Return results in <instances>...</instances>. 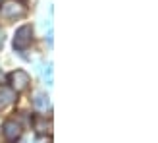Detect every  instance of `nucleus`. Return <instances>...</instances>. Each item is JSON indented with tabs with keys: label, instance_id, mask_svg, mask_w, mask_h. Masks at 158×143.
<instances>
[{
	"label": "nucleus",
	"instance_id": "nucleus-5",
	"mask_svg": "<svg viewBox=\"0 0 158 143\" xmlns=\"http://www.w3.org/2000/svg\"><path fill=\"white\" fill-rule=\"evenodd\" d=\"M14 101H15V91L10 89V87H2L0 89V110L6 108L8 105H12Z\"/></svg>",
	"mask_w": 158,
	"mask_h": 143
},
{
	"label": "nucleus",
	"instance_id": "nucleus-2",
	"mask_svg": "<svg viewBox=\"0 0 158 143\" xmlns=\"http://www.w3.org/2000/svg\"><path fill=\"white\" fill-rule=\"evenodd\" d=\"M10 83H12V89L18 93V91H25L29 83H31V77L27 72H23V70H15L10 74Z\"/></svg>",
	"mask_w": 158,
	"mask_h": 143
},
{
	"label": "nucleus",
	"instance_id": "nucleus-3",
	"mask_svg": "<svg viewBox=\"0 0 158 143\" xmlns=\"http://www.w3.org/2000/svg\"><path fill=\"white\" fill-rule=\"evenodd\" d=\"M2 130H4V137H6L8 143H15L21 137V128H19V124H15L14 120H6Z\"/></svg>",
	"mask_w": 158,
	"mask_h": 143
},
{
	"label": "nucleus",
	"instance_id": "nucleus-1",
	"mask_svg": "<svg viewBox=\"0 0 158 143\" xmlns=\"http://www.w3.org/2000/svg\"><path fill=\"white\" fill-rule=\"evenodd\" d=\"M33 41V27L31 25H21L14 35V49L15 50H25Z\"/></svg>",
	"mask_w": 158,
	"mask_h": 143
},
{
	"label": "nucleus",
	"instance_id": "nucleus-4",
	"mask_svg": "<svg viewBox=\"0 0 158 143\" xmlns=\"http://www.w3.org/2000/svg\"><path fill=\"white\" fill-rule=\"evenodd\" d=\"M2 14L6 18H21V15H25V8L21 4H15V2H10V4H4L2 6Z\"/></svg>",
	"mask_w": 158,
	"mask_h": 143
},
{
	"label": "nucleus",
	"instance_id": "nucleus-6",
	"mask_svg": "<svg viewBox=\"0 0 158 143\" xmlns=\"http://www.w3.org/2000/svg\"><path fill=\"white\" fill-rule=\"evenodd\" d=\"M35 106H37V108H41V110H46V108H48V106H50L48 95L39 93V95H37V99H35Z\"/></svg>",
	"mask_w": 158,
	"mask_h": 143
},
{
	"label": "nucleus",
	"instance_id": "nucleus-7",
	"mask_svg": "<svg viewBox=\"0 0 158 143\" xmlns=\"http://www.w3.org/2000/svg\"><path fill=\"white\" fill-rule=\"evenodd\" d=\"M0 2H4V0H0Z\"/></svg>",
	"mask_w": 158,
	"mask_h": 143
}]
</instances>
